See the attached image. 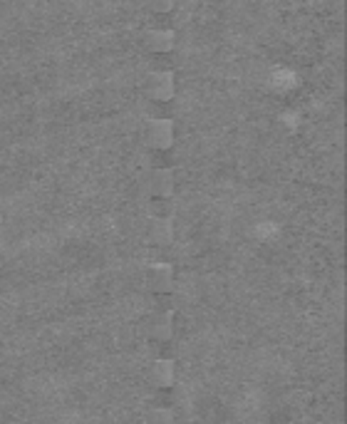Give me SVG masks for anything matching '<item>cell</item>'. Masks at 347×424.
Segmentation results:
<instances>
[{
  "instance_id": "9",
  "label": "cell",
  "mask_w": 347,
  "mask_h": 424,
  "mask_svg": "<svg viewBox=\"0 0 347 424\" xmlns=\"http://www.w3.org/2000/svg\"><path fill=\"white\" fill-rule=\"evenodd\" d=\"M169 238H171V223L166 221V216L164 218H156L154 226H151V241L166 243Z\"/></svg>"
},
{
  "instance_id": "6",
  "label": "cell",
  "mask_w": 347,
  "mask_h": 424,
  "mask_svg": "<svg viewBox=\"0 0 347 424\" xmlns=\"http://www.w3.org/2000/svg\"><path fill=\"white\" fill-rule=\"evenodd\" d=\"M171 40H174V35L166 30H156V33H149V35H146V45H149L151 50H159V52L169 50V47L174 45Z\"/></svg>"
},
{
  "instance_id": "10",
  "label": "cell",
  "mask_w": 347,
  "mask_h": 424,
  "mask_svg": "<svg viewBox=\"0 0 347 424\" xmlns=\"http://www.w3.org/2000/svg\"><path fill=\"white\" fill-rule=\"evenodd\" d=\"M151 404L154 407H164V409H171L174 404H177V394H174V389L166 387V389H156L154 397H151Z\"/></svg>"
},
{
  "instance_id": "5",
  "label": "cell",
  "mask_w": 347,
  "mask_h": 424,
  "mask_svg": "<svg viewBox=\"0 0 347 424\" xmlns=\"http://www.w3.org/2000/svg\"><path fill=\"white\" fill-rule=\"evenodd\" d=\"M171 335H174V315L159 313L151 323V338L156 343H166V340H171Z\"/></svg>"
},
{
  "instance_id": "8",
  "label": "cell",
  "mask_w": 347,
  "mask_h": 424,
  "mask_svg": "<svg viewBox=\"0 0 347 424\" xmlns=\"http://www.w3.org/2000/svg\"><path fill=\"white\" fill-rule=\"evenodd\" d=\"M146 424H177L174 419V412L164 407H151L149 414H146Z\"/></svg>"
},
{
  "instance_id": "12",
  "label": "cell",
  "mask_w": 347,
  "mask_h": 424,
  "mask_svg": "<svg viewBox=\"0 0 347 424\" xmlns=\"http://www.w3.org/2000/svg\"><path fill=\"white\" fill-rule=\"evenodd\" d=\"M154 11H169L171 6H174V0H146Z\"/></svg>"
},
{
  "instance_id": "1",
  "label": "cell",
  "mask_w": 347,
  "mask_h": 424,
  "mask_svg": "<svg viewBox=\"0 0 347 424\" xmlns=\"http://www.w3.org/2000/svg\"><path fill=\"white\" fill-rule=\"evenodd\" d=\"M146 285H149L154 293H171L174 288V271H171L169 263H154L146 271Z\"/></svg>"
},
{
  "instance_id": "2",
  "label": "cell",
  "mask_w": 347,
  "mask_h": 424,
  "mask_svg": "<svg viewBox=\"0 0 347 424\" xmlns=\"http://www.w3.org/2000/svg\"><path fill=\"white\" fill-rule=\"evenodd\" d=\"M177 379V370H174V360H154L149 367V382L154 389L174 387Z\"/></svg>"
},
{
  "instance_id": "3",
  "label": "cell",
  "mask_w": 347,
  "mask_h": 424,
  "mask_svg": "<svg viewBox=\"0 0 347 424\" xmlns=\"http://www.w3.org/2000/svg\"><path fill=\"white\" fill-rule=\"evenodd\" d=\"M171 92H174V80H171V75H166V72H159V75H154L149 80V95L154 97V100L159 102L169 100Z\"/></svg>"
},
{
  "instance_id": "11",
  "label": "cell",
  "mask_w": 347,
  "mask_h": 424,
  "mask_svg": "<svg viewBox=\"0 0 347 424\" xmlns=\"http://www.w3.org/2000/svg\"><path fill=\"white\" fill-rule=\"evenodd\" d=\"M174 305H177V300H174L171 293H156V310L159 313H171Z\"/></svg>"
},
{
  "instance_id": "7",
  "label": "cell",
  "mask_w": 347,
  "mask_h": 424,
  "mask_svg": "<svg viewBox=\"0 0 347 424\" xmlns=\"http://www.w3.org/2000/svg\"><path fill=\"white\" fill-rule=\"evenodd\" d=\"M149 136H151V144H156V147H169L171 144V126L169 124H151L149 129Z\"/></svg>"
},
{
  "instance_id": "4",
  "label": "cell",
  "mask_w": 347,
  "mask_h": 424,
  "mask_svg": "<svg viewBox=\"0 0 347 424\" xmlns=\"http://www.w3.org/2000/svg\"><path fill=\"white\" fill-rule=\"evenodd\" d=\"M171 189H174V177H171V172H166V169H159V172H154L149 177V192L154 194V196L159 199L169 196Z\"/></svg>"
}]
</instances>
